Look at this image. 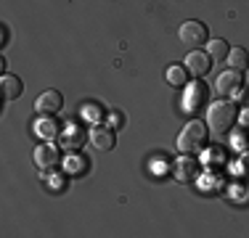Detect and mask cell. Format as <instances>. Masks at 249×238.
Here are the masks:
<instances>
[{"mask_svg":"<svg viewBox=\"0 0 249 238\" xmlns=\"http://www.w3.org/2000/svg\"><path fill=\"white\" fill-rule=\"evenodd\" d=\"M247 138H249V127H241L239 133H233V148L236 151H247Z\"/></svg>","mask_w":249,"mask_h":238,"instance_id":"d6986e66","label":"cell"},{"mask_svg":"<svg viewBox=\"0 0 249 238\" xmlns=\"http://www.w3.org/2000/svg\"><path fill=\"white\" fill-rule=\"evenodd\" d=\"M173 170H175V180H180V183H191L194 177H196L199 162L191 156V153H183V156L173 164Z\"/></svg>","mask_w":249,"mask_h":238,"instance_id":"8fae6325","label":"cell"},{"mask_svg":"<svg viewBox=\"0 0 249 238\" xmlns=\"http://www.w3.org/2000/svg\"><path fill=\"white\" fill-rule=\"evenodd\" d=\"M0 34H3V45H5V43H8V27H5V24L0 27Z\"/></svg>","mask_w":249,"mask_h":238,"instance_id":"484cf974","label":"cell"},{"mask_svg":"<svg viewBox=\"0 0 249 238\" xmlns=\"http://www.w3.org/2000/svg\"><path fill=\"white\" fill-rule=\"evenodd\" d=\"M228 64L233 69H247L249 67V51L247 48H231L228 51Z\"/></svg>","mask_w":249,"mask_h":238,"instance_id":"9a60e30c","label":"cell"},{"mask_svg":"<svg viewBox=\"0 0 249 238\" xmlns=\"http://www.w3.org/2000/svg\"><path fill=\"white\" fill-rule=\"evenodd\" d=\"M0 85H3V98H5V101H16L21 93H24L21 80H19V77H14V74H3Z\"/></svg>","mask_w":249,"mask_h":238,"instance_id":"4fadbf2b","label":"cell"},{"mask_svg":"<svg viewBox=\"0 0 249 238\" xmlns=\"http://www.w3.org/2000/svg\"><path fill=\"white\" fill-rule=\"evenodd\" d=\"M90 143L96 148H101V151H111V148L117 146V133H114V127L111 124H101L96 122L90 127Z\"/></svg>","mask_w":249,"mask_h":238,"instance_id":"ba28073f","label":"cell"},{"mask_svg":"<svg viewBox=\"0 0 249 238\" xmlns=\"http://www.w3.org/2000/svg\"><path fill=\"white\" fill-rule=\"evenodd\" d=\"M183 67L188 69V74L196 77V80H201V77L207 74V71L212 69V58L210 53H201V51H191L186 56V61H183Z\"/></svg>","mask_w":249,"mask_h":238,"instance_id":"9c48e42d","label":"cell"},{"mask_svg":"<svg viewBox=\"0 0 249 238\" xmlns=\"http://www.w3.org/2000/svg\"><path fill=\"white\" fill-rule=\"evenodd\" d=\"M236 170H239L241 175H247V177H249V151H241L239 162H236Z\"/></svg>","mask_w":249,"mask_h":238,"instance_id":"44dd1931","label":"cell"},{"mask_svg":"<svg viewBox=\"0 0 249 238\" xmlns=\"http://www.w3.org/2000/svg\"><path fill=\"white\" fill-rule=\"evenodd\" d=\"M61 162V148L53 146L51 140H45L43 146L35 148V164H37V170H53V167H58Z\"/></svg>","mask_w":249,"mask_h":238,"instance_id":"52a82bcc","label":"cell"},{"mask_svg":"<svg viewBox=\"0 0 249 238\" xmlns=\"http://www.w3.org/2000/svg\"><path fill=\"white\" fill-rule=\"evenodd\" d=\"M239 122H241V127H249V109H244L239 114Z\"/></svg>","mask_w":249,"mask_h":238,"instance_id":"cb8c5ba5","label":"cell"},{"mask_svg":"<svg viewBox=\"0 0 249 238\" xmlns=\"http://www.w3.org/2000/svg\"><path fill=\"white\" fill-rule=\"evenodd\" d=\"M207 98H210V90H207L204 82H188L186 93H183V111L186 114H196L199 109L207 106Z\"/></svg>","mask_w":249,"mask_h":238,"instance_id":"3957f363","label":"cell"},{"mask_svg":"<svg viewBox=\"0 0 249 238\" xmlns=\"http://www.w3.org/2000/svg\"><path fill=\"white\" fill-rule=\"evenodd\" d=\"M241 85H244V74H241V69L231 67L228 71H223V74L217 77L215 90H217V95H223V98H236V95H241Z\"/></svg>","mask_w":249,"mask_h":238,"instance_id":"277c9868","label":"cell"},{"mask_svg":"<svg viewBox=\"0 0 249 238\" xmlns=\"http://www.w3.org/2000/svg\"><path fill=\"white\" fill-rule=\"evenodd\" d=\"M82 117H85L88 122H98V119H101V106H85Z\"/></svg>","mask_w":249,"mask_h":238,"instance_id":"7402d4cb","label":"cell"},{"mask_svg":"<svg viewBox=\"0 0 249 238\" xmlns=\"http://www.w3.org/2000/svg\"><path fill=\"white\" fill-rule=\"evenodd\" d=\"M207 138H210V127L204 122H199V119H194L178 135V151L180 153H199V151H204Z\"/></svg>","mask_w":249,"mask_h":238,"instance_id":"7a4b0ae2","label":"cell"},{"mask_svg":"<svg viewBox=\"0 0 249 238\" xmlns=\"http://www.w3.org/2000/svg\"><path fill=\"white\" fill-rule=\"evenodd\" d=\"M35 135H37V138H43V140H53V138H58V135H61V130H58L56 119H53L51 114H45L43 119H37V122H35Z\"/></svg>","mask_w":249,"mask_h":238,"instance_id":"7c38bea8","label":"cell"},{"mask_svg":"<svg viewBox=\"0 0 249 238\" xmlns=\"http://www.w3.org/2000/svg\"><path fill=\"white\" fill-rule=\"evenodd\" d=\"M207 53L212 61H223V58H228V43L225 40H207Z\"/></svg>","mask_w":249,"mask_h":238,"instance_id":"2e32d148","label":"cell"},{"mask_svg":"<svg viewBox=\"0 0 249 238\" xmlns=\"http://www.w3.org/2000/svg\"><path fill=\"white\" fill-rule=\"evenodd\" d=\"M109 124H111V127H122V124H124V114H120V111H111V114H109Z\"/></svg>","mask_w":249,"mask_h":238,"instance_id":"603a6c76","label":"cell"},{"mask_svg":"<svg viewBox=\"0 0 249 238\" xmlns=\"http://www.w3.org/2000/svg\"><path fill=\"white\" fill-rule=\"evenodd\" d=\"M164 77H167V82L173 87H186L188 85V69L183 67V64H173V67H167Z\"/></svg>","mask_w":249,"mask_h":238,"instance_id":"5bb4252c","label":"cell"},{"mask_svg":"<svg viewBox=\"0 0 249 238\" xmlns=\"http://www.w3.org/2000/svg\"><path fill=\"white\" fill-rule=\"evenodd\" d=\"M82 167H85V159H77V151H72V156H69L67 159V172H72V175H74V172H82Z\"/></svg>","mask_w":249,"mask_h":238,"instance_id":"ffe728a7","label":"cell"},{"mask_svg":"<svg viewBox=\"0 0 249 238\" xmlns=\"http://www.w3.org/2000/svg\"><path fill=\"white\" fill-rule=\"evenodd\" d=\"M201 188H204V190H207V188H217V190H220V188H223V177L217 175V172L210 170L204 177H201Z\"/></svg>","mask_w":249,"mask_h":238,"instance_id":"ac0fdd59","label":"cell"},{"mask_svg":"<svg viewBox=\"0 0 249 238\" xmlns=\"http://www.w3.org/2000/svg\"><path fill=\"white\" fill-rule=\"evenodd\" d=\"M223 159H225V151H223V148H207V151H204V164H207V170H210L212 164H223Z\"/></svg>","mask_w":249,"mask_h":238,"instance_id":"e0dca14e","label":"cell"},{"mask_svg":"<svg viewBox=\"0 0 249 238\" xmlns=\"http://www.w3.org/2000/svg\"><path fill=\"white\" fill-rule=\"evenodd\" d=\"M236 119H239V109H236V103L231 98L210 103V109H207V127L212 133H228Z\"/></svg>","mask_w":249,"mask_h":238,"instance_id":"6da1fadb","label":"cell"},{"mask_svg":"<svg viewBox=\"0 0 249 238\" xmlns=\"http://www.w3.org/2000/svg\"><path fill=\"white\" fill-rule=\"evenodd\" d=\"M178 37H180V43H186V45H191V48L204 45V43H207V24H201V21H196V19L183 21Z\"/></svg>","mask_w":249,"mask_h":238,"instance_id":"8992f818","label":"cell"},{"mask_svg":"<svg viewBox=\"0 0 249 238\" xmlns=\"http://www.w3.org/2000/svg\"><path fill=\"white\" fill-rule=\"evenodd\" d=\"M88 138H90V133H85L80 124L69 122V124H64V127H61V135H58V146L67 148V151H80V148L85 146Z\"/></svg>","mask_w":249,"mask_h":238,"instance_id":"5b68a950","label":"cell"},{"mask_svg":"<svg viewBox=\"0 0 249 238\" xmlns=\"http://www.w3.org/2000/svg\"><path fill=\"white\" fill-rule=\"evenodd\" d=\"M51 186L61 190V188H64V177H53V180H51Z\"/></svg>","mask_w":249,"mask_h":238,"instance_id":"d4e9b609","label":"cell"},{"mask_svg":"<svg viewBox=\"0 0 249 238\" xmlns=\"http://www.w3.org/2000/svg\"><path fill=\"white\" fill-rule=\"evenodd\" d=\"M35 109L40 111V114H58V111L64 109V95L58 90H45L37 95V101H35Z\"/></svg>","mask_w":249,"mask_h":238,"instance_id":"30bf717a","label":"cell"}]
</instances>
